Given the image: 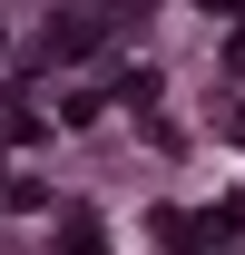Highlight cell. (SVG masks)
<instances>
[{
    "mask_svg": "<svg viewBox=\"0 0 245 255\" xmlns=\"http://www.w3.org/2000/svg\"><path fill=\"white\" fill-rule=\"evenodd\" d=\"M206 10H245V0H206Z\"/></svg>",
    "mask_w": 245,
    "mask_h": 255,
    "instance_id": "obj_1",
    "label": "cell"
}]
</instances>
